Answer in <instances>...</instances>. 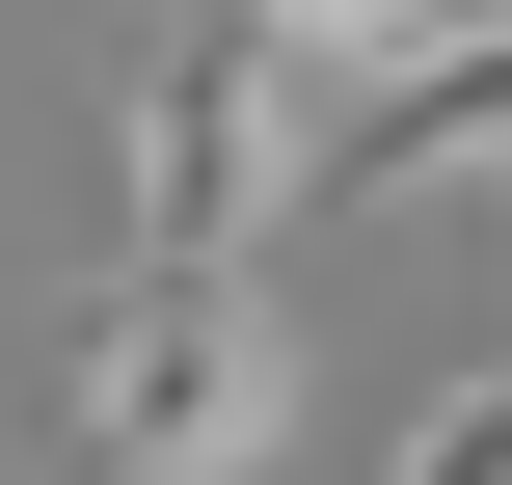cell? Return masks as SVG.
Listing matches in <instances>:
<instances>
[{
    "label": "cell",
    "instance_id": "cell-1",
    "mask_svg": "<svg viewBox=\"0 0 512 485\" xmlns=\"http://www.w3.org/2000/svg\"><path fill=\"white\" fill-rule=\"evenodd\" d=\"M324 54L270 27V0H135V54H108V162H135V243H189V270H243L270 216H297V162H324V108H297Z\"/></svg>",
    "mask_w": 512,
    "mask_h": 485
},
{
    "label": "cell",
    "instance_id": "cell-2",
    "mask_svg": "<svg viewBox=\"0 0 512 485\" xmlns=\"http://www.w3.org/2000/svg\"><path fill=\"white\" fill-rule=\"evenodd\" d=\"M54 405H81V459H108V485H243L270 432H297V324H270V270H189V243H135V270L81 297Z\"/></svg>",
    "mask_w": 512,
    "mask_h": 485
},
{
    "label": "cell",
    "instance_id": "cell-3",
    "mask_svg": "<svg viewBox=\"0 0 512 485\" xmlns=\"http://www.w3.org/2000/svg\"><path fill=\"white\" fill-rule=\"evenodd\" d=\"M324 162H351V189H459V162H512V27H432L405 81H351Z\"/></svg>",
    "mask_w": 512,
    "mask_h": 485
},
{
    "label": "cell",
    "instance_id": "cell-4",
    "mask_svg": "<svg viewBox=\"0 0 512 485\" xmlns=\"http://www.w3.org/2000/svg\"><path fill=\"white\" fill-rule=\"evenodd\" d=\"M378 485H512V351H486V378H432V405H405V459H378Z\"/></svg>",
    "mask_w": 512,
    "mask_h": 485
},
{
    "label": "cell",
    "instance_id": "cell-5",
    "mask_svg": "<svg viewBox=\"0 0 512 485\" xmlns=\"http://www.w3.org/2000/svg\"><path fill=\"white\" fill-rule=\"evenodd\" d=\"M270 27H297L324 81H405V54H432V0H270Z\"/></svg>",
    "mask_w": 512,
    "mask_h": 485
}]
</instances>
